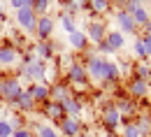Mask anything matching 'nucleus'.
Masks as SVG:
<instances>
[{"mask_svg":"<svg viewBox=\"0 0 151 137\" xmlns=\"http://www.w3.org/2000/svg\"><path fill=\"white\" fill-rule=\"evenodd\" d=\"M114 107L119 109V114H121V116H123V114H128V116H130L132 112H135V102H132V100H128V98H121L116 105H114Z\"/></svg>","mask_w":151,"mask_h":137,"instance_id":"a878e982","label":"nucleus"},{"mask_svg":"<svg viewBox=\"0 0 151 137\" xmlns=\"http://www.w3.org/2000/svg\"><path fill=\"white\" fill-rule=\"evenodd\" d=\"M60 107H63V112H65V116H79L81 114V109H84V105H81V100L75 98V95H70V98H65L60 102Z\"/></svg>","mask_w":151,"mask_h":137,"instance_id":"dca6fc26","label":"nucleus"},{"mask_svg":"<svg viewBox=\"0 0 151 137\" xmlns=\"http://www.w3.org/2000/svg\"><path fill=\"white\" fill-rule=\"evenodd\" d=\"M12 137H35V135H33V130H28L23 126V128H14V135Z\"/></svg>","mask_w":151,"mask_h":137,"instance_id":"72a5a7b5","label":"nucleus"},{"mask_svg":"<svg viewBox=\"0 0 151 137\" xmlns=\"http://www.w3.org/2000/svg\"><path fill=\"white\" fill-rule=\"evenodd\" d=\"M130 16H132V21H135V26H137V28H144V26L151 21V14L147 12V7H144V5H139Z\"/></svg>","mask_w":151,"mask_h":137,"instance_id":"5701e85b","label":"nucleus"},{"mask_svg":"<svg viewBox=\"0 0 151 137\" xmlns=\"http://www.w3.org/2000/svg\"><path fill=\"white\" fill-rule=\"evenodd\" d=\"M14 135V126L9 118H0V137H12Z\"/></svg>","mask_w":151,"mask_h":137,"instance_id":"7c9ffc66","label":"nucleus"},{"mask_svg":"<svg viewBox=\"0 0 151 137\" xmlns=\"http://www.w3.org/2000/svg\"><path fill=\"white\" fill-rule=\"evenodd\" d=\"M28 95L35 100V105H44L47 100H49V84H44V81H40V84H28Z\"/></svg>","mask_w":151,"mask_h":137,"instance_id":"9b49d317","label":"nucleus"},{"mask_svg":"<svg viewBox=\"0 0 151 137\" xmlns=\"http://www.w3.org/2000/svg\"><path fill=\"white\" fill-rule=\"evenodd\" d=\"M54 44L49 42V39H44V42H37L35 44V54L40 56V60H49V58H54Z\"/></svg>","mask_w":151,"mask_h":137,"instance_id":"4be33fe9","label":"nucleus"},{"mask_svg":"<svg viewBox=\"0 0 151 137\" xmlns=\"http://www.w3.org/2000/svg\"><path fill=\"white\" fill-rule=\"evenodd\" d=\"M102 126H105V130H116L121 126V114L114 105H107L102 109Z\"/></svg>","mask_w":151,"mask_h":137,"instance_id":"9d476101","label":"nucleus"},{"mask_svg":"<svg viewBox=\"0 0 151 137\" xmlns=\"http://www.w3.org/2000/svg\"><path fill=\"white\" fill-rule=\"evenodd\" d=\"M60 26H63V30L68 33V35H72L77 30V26H75V19L70 16V14H60Z\"/></svg>","mask_w":151,"mask_h":137,"instance_id":"c756f323","label":"nucleus"},{"mask_svg":"<svg viewBox=\"0 0 151 137\" xmlns=\"http://www.w3.org/2000/svg\"><path fill=\"white\" fill-rule=\"evenodd\" d=\"M0 100H2V77H0Z\"/></svg>","mask_w":151,"mask_h":137,"instance_id":"37998d69","label":"nucleus"},{"mask_svg":"<svg viewBox=\"0 0 151 137\" xmlns=\"http://www.w3.org/2000/svg\"><path fill=\"white\" fill-rule=\"evenodd\" d=\"M135 126H137V130H139L142 137H151V116H139Z\"/></svg>","mask_w":151,"mask_h":137,"instance_id":"bb28decb","label":"nucleus"},{"mask_svg":"<svg viewBox=\"0 0 151 137\" xmlns=\"http://www.w3.org/2000/svg\"><path fill=\"white\" fill-rule=\"evenodd\" d=\"M44 75H47V65H44V60H30V63H23L19 67V72H17V77H26L30 84H40V81H44Z\"/></svg>","mask_w":151,"mask_h":137,"instance_id":"f257e3e1","label":"nucleus"},{"mask_svg":"<svg viewBox=\"0 0 151 137\" xmlns=\"http://www.w3.org/2000/svg\"><path fill=\"white\" fill-rule=\"evenodd\" d=\"M88 37H86V33L84 30H75L72 35H70V47L75 49V51H86L88 49Z\"/></svg>","mask_w":151,"mask_h":137,"instance_id":"6ab92c4d","label":"nucleus"},{"mask_svg":"<svg viewBox=\"0 0 151 137\" xmlns=\"http://www.w3.org/2000/svg\"><path fill=\"white\" fill-rule=\"evenodd\" d=\"M139 2H142V5H147V2H149V0H139Z\"/></svg>","mask_w":151,"mask_h":137,"instance_id":"a18cd8bd","label":"nucleus"},{"mask_svg":"<svg viewBox=\"0 0 151 137\" xmlns=\"http://www.w3.org/2000/svg\"><path fill=\"white\" fill-rule=\"evenodd\" d=\"M139 5H142L139 0H128V2H126V7H123V12H128V14H132V12H135V9L139 7Z\"/></svg>","mask_w":151,"mask_h":137,"instance_id":"f704fd0d","label":"nucleus"},{"mask_svg":"<svg viewBox=\"0 0 151 137\" xmlns=\"http://www.w3.org/2000/svg\"><path fill=\"white\" fill-rule=\"evenodd\" d=\"M19 58V49L12 47V44H0V65L7 67V65H14Z\"/></svg>","mask_w":151,"mask_h":137,"instance_id":"f8f14e48","label":"nucleus"},{"mask_svg":"<svg viewBox=\"0 0 151 137\" xmlns=\"http://www.w3.org/2000/svg\"><path fill=\"white\" fill-rule=\"evenodd\" d=\"M132 54H135V56H137L139 60H147V58H149V54H147V47H144L142 37L135 39V44H132Z\"/></svg>","mask_w":151,"mask_h":137,"instance_id":"c85d7f7f","label":"nucleus"},{"mask_svg":"<svg viewBox=\"0 0 151 137\" xmlns=\"http://www.w3.org/2000/svg\"><path fill=\"white\" fill-rule=\"evenodd\" d=\"M56 130L60 133V137H79V133H81V121H79V116H65L56 126Z\"/></svg>","mask_w":151,"mask_h":137,"instance_id":"20e7f679","label":"nucleus"},{"mask_svg":"<svg viewBox=\"0 0 151 137\" xmlns=\"http://www.w3.org/2000/svg\"><path fill=\"white\" fill-rule=\"evenodd\" d=\"M116 23H119V30L121 33H137V26H135L132 16L128 12H123V9L116 12Z\"/></svg>","mask_w":151,"mask_h":137,"instance_id":"4468645a","label":"nucleus"},{"mask_svg":"<svg viewBox=\"0 0 151 137\" xmlns=\"http://www.w3.org/2000/svg\"><path fill=\"white\" fill-rule=\"evenodd\" d=\"M17 23H19L26 33H35L37 14L33 12V7H21V9H17Z\"/></svg>","mask_w":151,"mask_h":137,"instance_id":"7ed1b4c3","label":"nucleus"},{"mask_svg":"<svg viewBox=\"0 0 151 137\" xmlns=\"http://www.w3.org/2000/svg\"><path fill=\"white\" fill-rule=\"evenodd\" d=\"M123 137H142V135H139V130H137L135 123H126L123 126Z\"/></svg>","mask_w":151,"mask_h":137,"instance_id":"473e14b6","label":"nucleus"},{"mask_svg":"<svg viewBox=\"0 0 151 137\" xmlns=\"http://www.w3.org/2000/svg\"><path fill=\"white\" fill-rule=\"evenodd\" d=\"M54 28H56V21L51 19L49 14H44V16H37L35 35L40 37V42H44V39H51V35H54Z\"/></svg>","mask_w":151,"mask_h":137,"instance_id":"39448f33","label":"nucleus"},{"mask_svg":"<svg viewBox=\"0 0 151 137\" xmlns=\"http://www.w3.org/2000/svg\"><path fill=\"white\" fill-rule=\"evenodd\" d=\"M42 114L49 118V121H54V126H58L63 118H65V112H63V107H60V102H54V100L49 98L44 105H42Z\"/></svg>","mask_w":151,"mask_h":137,"instance_id":"0eeeda50","label":"nucleus"},{"mask_svg":"<svg viewBox=\"0 0 151 137\" xmlns=\"http://www.w3.org/2000/svg\"><path fill=\"white\" fill-rule=\"evenodd\" d=\"M105 137H119V135H116V130H107V135H105Z\"/></svg>","mask_w":151,"mask_h":137,"instance_id":"79ce46f5","label":"nucleus"},{"mask_svg":"<svg viewBox=\"0 0 151 137\" xmlns=\"http://www.w3.org/2000/svg\"><path fill=\"white\" fill-rule=\"evenodd\" d=\"M84 5H86V0H65V2H63V7H65V12H63V14L75 16L77 12H81V9H84Z\"/></svg>","mask_w":151,"mask_h":137,"instance_id":"393cba45","label":"nucleus"},{"mask_svg":"<svg viewBox=\"0 0 151 137\" xmlns=\"http://www.w3.org/2000/svg\"><path fill=\"white\" fill-rule=\"evenodd\" d=\"M144 30H147L144 35H149V37H151V21H149V23H147V26H144Z\"/></svg>","mask_w":151,"mask_h":137,"instance_id":"ea45409f","label":"nucleus"},{"mask_svg":"<svg viewBox=\"0 0 151 137\" xmlns=\"http://www.w3.org/2000/svg\"><path fill=\"white\" fill-rule=\"evenodd\" d=\"M119 79V65L114 60L105 58V65H102V79L100 81H116Z\"/></svg>","mask_w":151,"mask_h":137,"instance_id":"412c9836","label":"nucleus"},{"mask_svg":"<svg viewBox=\"0 0 151 137\" xmlns=\"http://www.w3.org/2000/svg\"><path fill=\"white\" fill-rule=\"evenodd\" d=\"M9 5H12L14 9H21V7H28V2H26V0H9Z\"/></svg>","mask_w":151,"mask_h":137,"instance_id":"e433bc0d","label":"nucleus"},{"mask_svg":"<svg viewBox=\"0 0 151 137\" xmlns=\"http://www.w3.org/2000/svg\"><path fill=\"white\" fill-rule=\"evenodd\" d=\"M35 137H60V133L49 123H37L35 126Z\"/></svg>","mask_w":151,"mask_h":137,"instance_id":"b1692460","label":"nucleus"},{"mask_svg":"<svg viewBox=\"0 0 151 137\" xmlns=\"http://www.w3.org/2000/svg\"><path fill=\"white\" fill-rule=\"evenodd\" d=\"M98 51H100V54H114L112 49H109V44H107V42H105V39H102V42H100V44H98Z\"/></svg>","mask_w":151,"mask_h":137,"instance_id":"c9c22d12","label":"nucleus"},{"mask_svg":"<svg viewBox=\"0 0 151 137\" xmlns=\"http://www.w3.org/2000/svg\"><path fill=\"white\" fill-rule=\"evenodd\" d=\"M114 2H116V5H119V7H121V9H123V7H126V2H128V0H114Z\"/></svg>","mask_w":151,"mask_h":137,"instance_id":"a19ab883","label":"nucleus"},{"mask_svg":"<svg viewBox=\"0 0 151 137\" xmlns=\"http://www.w3.org/2000/svg\"><path fill=\"white\" fill-rule=\"evenodd\" d=\"M149 9H151V0H149Z\"/></svg>","mask_w":151,"mask_h":137,"instance_id":"49530a36","label":"nucleus"},{"mask_svg":"<svg viewBox=\"0 0 151 137\" xmlns=\"http://www.w3.org/2000/svg\"><path fill=\"white\" fill-rule=\"evenodd\" d=\"M14 107H17V112H23V114H26V112H33L37 105H35V100L28 95V91L23 88V93H21L19 98L14 100Z\"/></svg>","mask_w":151,"mask_h":137,"instance_id":"a211bd4d","label":"nucleus"},{"mask_svg":"<svg viewBox=\"0 0 151 137\" xmlns=\"http://www.w3.org/2000/svg\"><path fill=\"white\" fill-rule=\"evenodd\" d=\"M72 93H70V86L65 84V81H60V84H51L49 86V98L54 100V102H63L65 98H70Z\"/></svg>","mask_w":151,"mask_h":137,"instance_id":"2eb2a0df","label":"nucleus"},{"mask_svg":"<svg viewBox=\"0 0 151 137\" xmlns=\"http://www.w3.org/2000/svg\"><path fill=\"white\" fill-rule=\"evenodd\" d=\"M142 42H144V47H147V54L151 56V37L149 35H142Z\"/></svg>","mask_w":151,"mask_h":137,"instance_id":"4c0bfd02","label":"nucleus"},{"mask_svg":"<svg viewBox=\"0 0 151 137\" xmlns=\"http://www.w3.org/2000/svg\"><path fill=\"white\" fill-rule=\"evenodd\" d=\"M135 77H139V79H144V81H149V77H151V70H149V65H147V60L137 65V70H135Z\"/></svg>","mask_w":151,"mask_h":137,"instance_id":"2f4dec72","label":"nucleus"},{"mask_svg":"<svg viewBox=\"0 0 151 137\" xmlns=\"http://www.w3.org/2000/svg\"><path fill=\"white\" fill-rule=\"evenodd\" d=\"M105 42L109 44V49L116 54V51H121V49L126 47V35H123L121 30H107V37H105Z\"/></svg>","mask_w":151,"mask_h":137,"instance_id":"f3484780","label":"nucleus"},{"mask_svg":"<svg viewBox=\"0 0 151 137\" xmlns=\"http://www.w3.org/2000/svg\"><path fill=\"white\" fill-rule=\"evenodd\" d=\"M86 37L88 42H93V44H100L102 39L107 37V26H105V21H88V33H86Z\"/></svg>","mask_w":151,"mask_h":137,"instance_id":"1a4fd4ad","label":"nucleus"},{"mask_svg":"<svg viewBox=\"0 0 151 137\" xmlns=\"http://www.w3.org/2000/svg\"><path fill=\"white\" fill-rule=\"evenodd\" d=\"M5 21V7H2V2H0V23Z\"/></svg>","mask_w":151,"mask_h":137,"instance_id":"58836bf2","label":"nucleus"},{"mask_svg":"<svg viewBox=\"0 0 151 137\" xmlns=\"http://www.w3.org/2000/svg\"><path fill=\"white\" fill-rule=\"evenodd\" d=\"M21 93H23V84H21L19 77H7V79H2V100H5V102L14 105V100L19 98Z\"/></svg>","mask_w":151,"mask_h":137,"instance_id":"f03ea898","label":"nucleus"},{"mask_svg":"<svg viewBox=\"0 0 151 137\" xmlns=\"http://www.w3.org/2000/svg\"><path fill=\"white\" fill-rule=\"evenodd\" d=\"M68 79H70V84H77V86H86V84H88L86 67H84L81 63H70V65H68Z\"/></svg>","mask_w":151,"mask_h":137,"instance_id":"6e6552de","label":"nucleus"},{"mask_svg":"<svg viewBox=\"0 0 151 137\" xmlns=\"http://www.w3.org/2000/svg\"><path fill=\"white\" fill-rule=\"evenodd\" d=\"M84 9H88L91 14L102 16V14H107V12H109V0H86Z\"/></svg>","mask_w":151,"mask_h":137,"instance_id":"aec40b11","label":"nucleus"},{"mask_svg":"<svg viewBox=\"0 0 151 137\" xmlns=\"http://www.w3.org/2000/svg\"><path fill=\"white\" fill-rule=\"evenodd\" d=\"M102 65H105V58H102V56H98V54H91V56L86 58V63H84L88 79L100 81V79H102Z\"/></svg>","mask_w":151,"mask_h":137,"instance_id":"423d86ee","label":"nucleus"},{"mask_svg":"<svg viewBox=\"0 0 151 137\" xmlns=\"http://www.w3.org/2000/svg\"><path fill=\"white\" fill-rule=\"evenodd\" d=\"M128 93H130L132 98H144L149 93V81H144V79H139V77H132L130 84H128Z\"/></svg>","mask_w":151,"mask_h":137,"instance_id":"ddd939ff","label":"nucleus"},{"mask_svg":"<svg viewBox=\"0 0 151 137\" xmlns=\"http://www.w3.org/2000/svg\"><path fill=\"white\" fill-rule=\"evenodd\" d=\"M33 12L37 14V16H44V14H49V7H51V0H33Z\"/></svg>","mask_w":151,"mask_h":137,"instance_id":"cd10ccee","label":"nucleus"},{"mask_svg":"<svg viewBox=\"0 0 151 137\" xmlns=\"http://www.w3.org/2000/svg\"><path fill=\"white\" fill-rule=\"evenodd\" d=\"M147 65H149V70H151V56H149V58H147Z\"/></svg>","mask_w":151,"mask_h":137,"instance_id":"c03bdc74","label":"nucleus"}]
</instances>
